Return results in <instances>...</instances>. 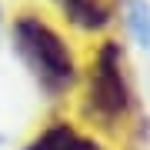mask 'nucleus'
Masks as SVG:
<instances>
[{
  "instance_id": "obj_1",
  "label": "nucleus",
  "mask_w": 150,
  "mask_h": 150,
  "mask_svg": "<svg viewBox=\"0 0 150 150\" xmlns=\"http://www.w3.org/2000/svg\"><path fill=\"white\" fill-rule=\"evenodd\" d=\"M17 43H20L23 57L33 64V70H37L47 83L60 87V83H67L70 77H74V60H70L67 47L60 43V37L47 27V23L23 17V20L17 23Z\"/></svg>"
},
{
  "instance_id": "obj_2",
  "label": "nucleus",
  "mask_w": 150,
  "mask_h": 150,
  "mask_svg": "<svg viewBox=\"0 0 150 150\" xmlns=\"http://www.w3.org/2000/svg\"><path fill=\"white\" fill-rule=\"evenodd\" d=\"M90 97H93V107L100 113H107V117H117L127 107V87H123V77H120V54L113 43H107L97 57Z\"/></svg>"
},
{
  "instance_id": "obj_3",
  "label": "nucleus",
  "mask_w": 150,
  "mask_h": 150,
  "mask_svg": "<svg viewBox=\"0 0 150 150\" xmlns=\"http://www.w3.org/2000/svg\"><path fill=\"white\" fill-rule=\"evenodd\" d=\"M57 4H60V10H64L77 27L93 30V27H103V23H107V7H103L100 0H57Z\"/></svg>"
},
{
  "instance_id": "obj_4",
  "label": "nucleus",
  "mask_w": 150,
  "mask_h": 150,
  "mask_svg": "<svg viewBox=\"0 0 150 150\" xmlns=\"http://www.w3.org/2000/svg\"><path fill=\"white\" fill-rule=\"evenodd\" d=\"M27 150H93V147L87 144L83 137H77L70 127H54V130H47L40 140H33Z\"/></svg>"
}]
</instances>
